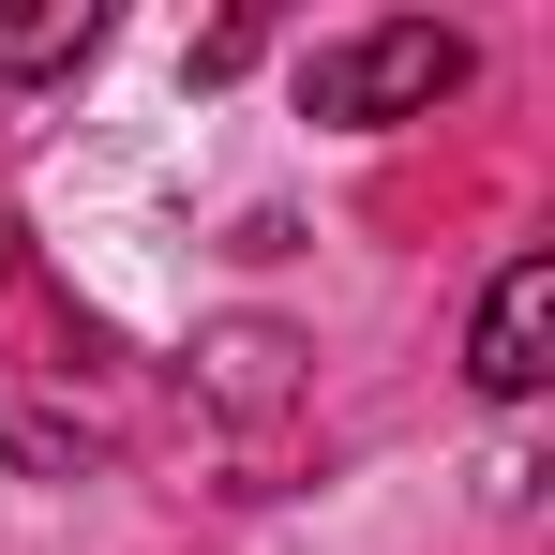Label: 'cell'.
Returning <instances> with one entry per match:
<instances>
[{"instance_id":"cell-1","label":"cell","mask_w":555,"mask_h":555,"mask_svg":"<svg viewBox=\"0 0 555 555\" xmlns=\"http://www.w3.org/2000/svg\"><path fill=\"white\" fill-rule=\"evenodd\" d=\"M465 76H480V46H465L451 15H375V30H331L300 61V105L346 120V135H390V120H436Z\"/></svg>"},{"instance_id":"cell-2","label":"cell","mask_w":555,"mask_h":555,"mask_svg":"<svg viewBox=\"0 0 555 555\" xmlns=\"http://www.w3.org/2000/svg\"><path fill=\"white\" fill-rule=\"evenodd\" d=\"M465 375L495 390V405H526L555 375V256H511V271L480 285V331H465Z\"/></svg>"},{"instance_id":"cell-3","label":"cell","mask_w":555,"mask_h":555,"mask_svg":"<svg viewBox=\"0 0 555 555\" xmlns=\"http://www.w3.org/2000/svg\"><path fill=\"white\" fill-rule=\"evenodd\" d=\"M105 46V0H15L0 15V91H46V76H76Z\"/></svg>"},{"instance_id":"cell-4","label":"cell","mask_w":555,"mask_h":555,"mask_svg":"<svg viewBox=\"0 0 555 555\" xmlns=\"http://www.w3.org/2000/svg\"><path fill=\"white\" fill-rule=\"evenodd\" d=\"M285 361H300V346H285V331H256V315H241V331H210V405H241V421H256V405H285Z\"/></svg>"},{"instance_id":"cell-5","label":"cell","mask_w":555,"mask_h":555,"mask_svg":"<svg viewBox=\"0 0 555 555\" xmlns=\"http://www.w3.org/2000/svg\"><path fill=\"white\" fill-rule=\"evenodd\" d=\"M0 451L30 465V480H91V436H76V421H46V405H15V421H0Z\"/></svg>"},{"instance_id":"cell-6","label":"cell","mask_w":555,"mask_h":555,"mask_svg":"<svg viewBox=\"0 0 555 555\" xmlns=\"http://www.w3.org/2000/svg\"><path fill=\"white\" fill-rule=\"evenodd\" d=\"M256 46H271V15H225V30H195V91H225Z\"/></svg>"}]
</instances>
